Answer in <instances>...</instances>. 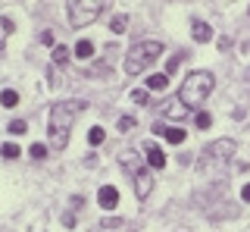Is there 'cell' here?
I'll return each mask as SVG.
<instances>
[{
    "label": "cell",
    "mask_w": 250,
    "mask_h": 232,
    "mask_svg": "<svg viewBox=\"0 0 250 232\" xmlns=\"http://www.w3.org/2000/svg\"><path fill=\"white\" fill-rule=\"evenodd\" d=\"M84 100H60V104L50 107V116H47V135H50V148L62 151L69 144V132L75 126V116L84 110Z\"/></svg>",
    "instance_id": "1"
},
{
    "label": "cell",
    "mask_w": 250,
    "mask_h": 232,
    "mask_svg": "<svg viewBox=\"0 0 250 232\" xmlns=\"http://www.w3.org/2000/svg\"><path fill=\"white\" fill-rule=\"evenodd\" d=\"M209 91H213V72H191L188 79L182 82V91H178V100H182L185 107H200L203 100L209 97Z\"/></svg>",
    "instance_id": "2"
},
{
    "label": "cell",
    "mask_w": 250,
    "mask_h": 232,
    "mask_svg": "<svg viewBox=\"0 0 250 232\" xmlns=\"http://www.w3.org/2000/svg\"><path fill=\"white\" fill-rule=\"evenodd\" d=\"M160 53H163V41H156V38H153V41H138L135 47L125 53V75L144 72V69L150 66Z\"/></svg>",
    "instance_id": "3"
},
{
    "label": "cell",
    "mask_w": 250,
    "mask_h": 232,
    "mask_svg": "<svg viewBox=\"0 0 250 232\" xmlns=\"http://www.w3.org/2000/svg\"><path fill=\"white\" fill-rule=\"evenodd\" d=\"M231 154H234V141L231 138H222V141H213L207 151L200 154V160H197V166H200V173H219L225 163L231 160Z\"/></svg>",
    "instance_id": "4"
},
{
    "label": "cell",
    "mask_w": 250,
    "mask_h": 232,
    "mask_svg": "<svg viewBox=\"0 0 250 232\" xmlns=\"http://www.w3.org/2000/svg\"><path fill=\"white\" fill-rule=\"evenodd\" d=\"M104 10H106V3H69V19H72L75 28H84L94 19H100Z\"/></svg>",
    "instance_id": "5"
},
{
    "label": "cell",
    "mask_w": 250,
    "mask_h": 232,
    "mask_svg": "<svg viewBox=\"0 0 250 232\" xmlns=\"http://www.w3.org/2000/svg\"><path fill=\"white\" fill-rule=\"evenodd\" d=\"M97 201L104 210H113L116 204H119V188H113V185H104V188L97 191Z\"/></svg>",
    "instance_id": "6"
},
{
    "label": "cell",
    "mask_w": 250,
    "mask_h": 232,
    "mask_svg": "<svg viewBox=\"0 0 250 232\" xmlns=\"http://www.w3.org/2000/svg\"><path fill=\"white\" fill-rule=\"evenodd\" d=\"M150 188H153V179H150V173L147 169H141V173L135 176V195L144 201L147 195H150Z\"/></svg>",
    "instance_id": "7"
},
{
    "label": "cell",
    "mask_w": 250,
    "mask_h": 232,
    "mask_svg": "<svg viewBox=\"0 0 250 232\" xmlns=\"http://www.w3.org/2000/svg\"><path fill=\"white\" fill-rule=\"evenodd\" d=\"M144 151H147V154H144V157H147V163H150L153 169H163V166H166V154L156 148V144L147 141V144H144Z\"/></svg>",
    "instance_id": "8"
},
{
    "label": "cell",
    "mask_w": 250,
    "mask_h": 232,
    "mask_svg": "<svg viewBox=\"0 0 250 232\" xmlns=\"http://www.w3.org/2000/svg\"><path fill=\"white\" fill-rule=\"evenodd\" d=\"M160 110H163V116H169V119H185V116H188V107L182 104V100H178V104H175V100H166Z\"/></svg>",
    "instance_id": "9"
},
{
    "label": "cell",
    "mask_w": 250,
    "mask_h": 232,
    "mask_svg": "<svg viewBox=\"0 0 250 232\" xmlns=\"http://www.w3.org/2000/svg\"><path fill=\"white\" fill-rule=\"evenodd\" d=\"M191 28H194V32H191V35H194V41H200V44H207V41H213V28H209V25H207V22H194V25H191Z\"/></svg>",
    "instance_id": "10"
},
{
    "label": "cell",
    "mask_w": 250,
    "mask_h": 232,
    "mask_svg": "<svg viewBox=\"0 0 250 232\" xmlns=\"http://www.w3.org/2000/svg\"><path fill=\"white\" fill-rule=\"evenodd\" d=\"M147 88L150 91H166L169 88V75L166 72H153L150 79H147Z\"/></svg>",
    "instance_id": "11"
},
{
    "label": "cell",
    "mask_w": 250,
    "mask_h": 232,
    "mask_svg": "<svg viewBox=\"0 0 250 232\" xmlns=\"http://www.w3.org/2000/svg\"><path fill=\"white\" fill-rule=\"evenodd\" d=\"M119 163H122V166H128V169H131V176H138V173H141V166H138V154H135V151H122V154H119Z\"/></svg>",
    "instance_id": "12"
},
{
    "label": "cell",
    "mask_w": 250,
    "mask_h": 232,
    "mask_svg": "<svg viewBox=\"0 0 250 232\" xmlns=\"http://www.w3.org/2000/svg\"><path fill=\"white\" fill-rule=\"evenodd\" d=\"M163 135H166L172 144H182L185 141V129H175V126H163Z\"/></svg>",
    "instance_id": "13"
},
{
    "label": "cell",
    "mask_w": 250,
    "mask_h": 232,
    "mask_svg": "<svg viewBox=\"0 0 250 232\" xmlns=\"http://www.w3.org/2000/svg\"><path fill=\"white\" fill-rule=\"evenodd\" d=\"M75 57H78V60H91V57H94V44H91V41H78V44H75Z\"/></svg>",
    "instance_id": "14"
},
{
    "label": "cell",
    "mask_w": 250,
    "mask_h": 232,
    "mask_svg": "<svg viewBox=\"0 0 250 232\" xmlns=\"http://www.w3.org/2000/svg\"><path fill=\"white\" fill-rule=\"evenodd\" d=\"M10 32H13V22L6 19V16H0V50L6 47V38H10Z\"/></svg>",
    "instance_id": "15"
},
{
    "label": "cell",
    "mask_w": 250,
    "mask_h": 232,
    "mask_svg": "<svg viewBox=\"0 0 250 232\" xmlns=\"http://www.w3.org/2000/svg\"><path fill=\"white\" fill-rule=\"evenodd\" d=\"M109 28H113L116 35H122L125 28H128V16H122V13H119V16H113V22H109Z\"/></svg>",
    "instance_id": "16"
},
{
    "label": "cell",
    "mask_w": 250,
    "mask_h": 232,
    "mask_svg": "<svg viewBox=\"0 0 250 232\" xmlns=\"http://www.w3.org/2000/svg\"><path fill=\"white\" fill-rule=\"evenodd\" d=\"M53 63H57V66H66V63H69V50L62 47V44H57V47H53Z\"/></svg>",
    "instance_id": "17"
},
{
    "label": "cell",
    "mask_w": 250,
    "mask_h": 232,
    "mask_svg": "<svg viewBox=\"0 0 250 232\" xmlns=\"http://www.w3.org/2000/svg\"><path fill=\"white\" fill-rule=\"evenodd\" d=\"M104 138H106V132H104L100 126H94L91 132H88V141H91V144H104Z\"/></svg>",
    "instance_id": "18"
},
{
    "label": "cell",
    "mask_w": 250,
    "mask_h": 232,
    "mask_svg": "<svg viewBox=\"0 0 250 232\" xmlns=\"http://www.w3.org/2000/svg\"><path fill=\"white\" fill-rule=\"evenodd\" d=\"M0 154H3V157H6V160H16V157H19V154H22V151H19V148H16V144H13V141H6V144H3V148H0Z\"/></svg>",
    "instance_id": "19"
},
{
    "label": "cell",
    "mask_w": 250,
    "mask_h": 232,
    "mask_svg": "<svg viewBox=\"0 0 250 232\" xmlns=\"http://www.w3.org/2000/svg\"><path fill=\"white\" fill-rule=\"evenodd\" d=\"M0 104H3V107H16V104H19V94H16V91H3V94H0Z\"/></svg>",
    "instance_id": "20"
},
{
    "label": "cell",
    "mask_w": 250,
    "mask_h": 232,
    "mask_svg": "<svg viewBox=\"0 0 250 232\" xmlns=\"http://www.w3.org/2000/svg\"><path fill=\"white\" fill-rule=\"evenodd\" d=\"M135 122H138L135 116H122V119H119V132H122V135L131 132V129H135Z\"/></svg>",
    "instance_id": "21"
},
{
    "label": "cell",
    "mask_w": 250,
    "mask_h": 232,
    "mask_svg": "<svg viewBox=\"0 0 250 232\" xmlns=\"http://www.w3.org/2000/svg\"><path fill=\"white\" fill-rule=\"evenodd\" d=\"M10 132H13V135H25V132H28L25 119H13V122H10Z\"/></svg>",
    "instance_id": "22"
},
{
    "label": "cell",
    "mask_w": 250,
    "mask_h": 232,
    "mask_svg": "<svg viewBox=\"0 0 250 232\" xmlns=\"http://www.w3.org/2000/svg\"><path fill=\"white\" fill-rule=\"evenodd\" d=\"M194 122H197V129H209L213 116H209V113H197V116H194Z\"/></svg>",
    "instance_id": "23"
},
{
    "label": "cell",
    "mask_w": 250,
    "mask_h": 232,
    "mask_svg": "<svg viewBox=\"0 0 250 232\" xmlns=\"http://www.w3.org/2000/svg\"><path fill=\"white\" fill-rule=\"evenodd\" d=\"M28 154H31L35 160H44V157H47V144H31V151H28Z\"/></svg>",
    "instance_id": "24"
},
{
    "label": "cell",
    "mask_w": 250,
    "mask_h": 232,
    "mask_svg": "<svg viewBox=\"0 0 250 232\" xmlns=\"http://www.w3.org/2000/svg\"><path fill=\"white\" fill-rule=\"evenodd\" d=\"M131 100H135V104H150V94H147V91H131Z\"/></svg>",
    "instance_id": "25"
},
{
    "label": "cell",
    "mask_w": 250,
    "mask_h": 232,
    "mask_svg": "<svg viewBox=\"0 0 250 232\" xmlns=\"http://www.w3.org/2000/svg\"><path fill=\"white\" fill-rule=\"evenodd\" d=\"M178 63H182V53L169 57V63H166V75H169V72H175V69H178Z\"/></svg>",
    "instance_id": "26"
},
{
    "label": "cell",
    "mask_w": 250,
    "mask_h": 232,
    "mask_svg": "<svg viewBox=\"0 0 250 232\" xmlns=\"http://www.w3.org/2000/svg\"><path fill=\"white\" fill-rule=\"evenodd\" d=\"M241 198H244V201H250V182L244 185V188H241Z\"/></svg>",
    "instance_id": "27"
}]
</instances>
